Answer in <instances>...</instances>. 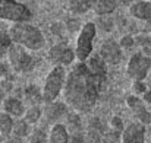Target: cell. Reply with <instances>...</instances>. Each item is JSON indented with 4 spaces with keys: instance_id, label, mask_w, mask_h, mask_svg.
I'll use <instances>...</instances> for the list:
<instances>
[{
    "instance_id": "cell-1",
    "label": "cell",
    "mask_w": 151,
    "mask_h": 143,
    "mask_svg": "<svg viewBox=\"0 0 151 143\" xmlns=\"http://www.w3.org/2000/svg\"><path fill=\"white\" fill-rule=\"evenodd\" d=\"M107 76H99L90 70L85 61H78L76 66L66 76L63 88V101L72 111L79 114H90L106 86Z\"/></svg>"
},
{
    "instance_id": "cell-2",
    "label": "cell",
    "mask_w": 151,
    "mask_h": 143,
    "mask_svg": "<svg viewBox=\"0 0 151 143\" xmlns=\"http://www.w3.org/2000/svg\"><path fill=\"white\" fill-rule=\"evenodd\" d=\"M12 38V43L22 46L29 51H38L46 46V38L43 32L27 22H13L7 32Z\"/></svg>"
},
{
    "instance_id": "cell-3",
    "label": "cell",
    "mask_w": 151,
    "mask_h": 143,
    "mask_svg": "<svg viewBox=\"0 0 151 143\" xmlns=\"http://www.w3.org/2000/svg\"><path fill=\"white\" fill-rule=\"evenodd\" d=\"M66 76H68V73L65 70V66H54L47 73L44 83H43V88H41L44 104L59 99V96L62 95L63 88H65Z\"/></svg>"
},
{
    "instance_id": "cell-4",
    "label": "cell",
    "mask_w": 151,
    "mask_h": 143,
    "mask_svg": "<svg viewBox=\"0 0 151 143\" xmlns=\"http://www.w3.org/2000/svg\"><path fill=\"white\" fill-rule=\"evenodd\" d=\"M6 55H7V61L10 63L13 72L18 75L29 73L35 67V58L31 55L29 50H27L22 46H18L13 43L7 50Z\"/></svg>"
},
{
    "instance_id": "cell-5",
    "label": "cell",
    "mask_w": 151,
    "mask_h": 143,
    "mask_svg": "<svg viewBox=\"0 0 151 143\" xmlns=\"http://www.w3.org/2000/svg\"><path fill=\"white\" fill-rule=\"evenodd\" d=\"M96 34H97V26L93 22H87L79 29V35L76 38V47H75V54L78 61H85L93 54Z\"/></svg>"
},
{
    "instance_id": "cell-6",
    "label": "cell",
    "mask_w": 151,
    "mask_h": 143,
    "mask_svg": "<svg viewBox=\"0 0 151 143\" xmlns=\"http://www.w3.org/2000/svg\"><path fill=\"white\" fill-rule=\"evenodd\" d=\"M31 10L15 0H0V19L10 22H28L31 21Z\"/></svg>"
},
{
    "instance_id": "cell-7",
    "label": "cell",
    "mask_w": 151,
    "mask_h": 143,
    "mask_svg": "<svg viewBox=\"0 0 151 143\" xmlns=\"http://www.w3.org/2000/svg\"><path fill=\"white\" fill-rule=\"evenodd\" d=\"M151 72V57L145 55L142 51L135 53L128 64H126V75L131 80H145Z\"/></svg>"
},
{
    "instance_id": "cell-8",
    "label": "cell",
    "mask_w": 151,
    "mask_h": 143,
    "mask_svg": "<svg viewBox=\"0 0 151 143\" xmlns=\"http://www.w3.org/2000/svg\"><path fill=\"white\" fill-rule=\"evenodd\" d=\"M69 107L68 104L63 101V102H59L57 99L53 101V102H46L44 104V108H43V123L44 124H49V126H54L57 123H62L63 118H66L68 115V111Z\"/></svg>"
},
{
    "instance_id": "cell-9",
    "label": "cell",
    "mask_w": 151,
    "mask_h": 143,
    "mask_svg": "<svg viewBox=\"0 0 151 143\" xmlns=\"http://www.w3.org/2000/svg\"><path fill=\"white\" fill-rule=\"evenodd\" d=\"M128 108L134 112L137 121L142 123L144 126H151V110L148 108V105L142 101L141 96H137L134 94L126 96L125 99Z\"/></svg>"
},
{
    "instance_id": "cell-10",
    "label": "cell",
    "mask_w": 151,
    "mask_h": 143,
    "mask_svg": "<svg viewBox=\"0 0 151 143\" xmlns=\"http://www.w3.org/2000/svg\"><path fill=\"white\" fill-rule=\"evenodd\" d=\"M49 60L54 66H70L76 60L75 50L66 47L63 44H56L49 50Z\"/></svg>"
},
{
    "instance_id": "cell-11",
    "label": "cell",
    "mask_w": 151,
    "mask_h": 143,
    "mask_svg": "<svg viewBox=\"0 0 151 143\" xmlns=\"http://www.w3.org/2000/svg\"><path fill=\"white\" fill-rule=\"evenodd\" d=\"M99 54L103 57V60L110 64V66H116L122 61L123 58V50L119 46V43H116L114 40H106L103 41L99 50Z\"/></svg>"
},
{
    "instance_id": "cell-12",
    "label": "cell",
    "mask_w": 151,
    "mask_h": 143,
    "mask_svg": "<svg viewBox=\"0 0 151 143\" xmlns=\"http://www.w3.org/2000/svg\"><path fill=\"white\" fill-rule=\"evenodd\" d=\"M147 142V126L139 121H132L125 126L122 132L120 143H145Z\"/></svg>"
},
{
    "instance_id": "cell-13",
    "label": "cell",
    "mask_w": 151,
    "mask_h": 143,
    "mask_svg": "<svg viewBox=\"0 0 151 143\" xmlns=\"http://www.w3.org/2000/svg\"><path fill=\"white\" fill-rule=\"evenodd\" d=\"M1 105V111L9 114L10 117H13L15 120L18 118H22L24 117V112H25V102L22 101V98L19 96H13V95H7L4 96L0 102Z\"/></svg>"
},
{
    "instance_id": "cell-14",
    "label": "cell",
    "mask_w": 151,
    "mask_h": 143,
    "mask_svg": "<svg viewBox=\"0 0 151 143\" xmlns=\"http://www.w3.org/2000/svg\"><path fill=\"white\" fill-rule=\"evenodd\" d=\"M129 13L135 19L148 21L151 19V0H141L129 6Z\"/></svg>"
},
{
    "instance_id": "cell-15",
    "label": "cell",
    "mask_w": 151,
    "mask_h": 143,
    "mask_svg": "<svg viewBox=\"0 0 151 143\" xmlns=\"http://www.w3.org/2000/svg\"><path fill=\"white\" fill-rule=\"evenodd\" d=\"M21 98H22V101L25 102L27 107H29V105H41L44 102L41 89L38 86H35V85L25 86V89L22 91V96Z\"/></svg>"
},
{
    "instance_id": "cell-16",
    "label": "cell",
    "mask_w": 151,
    "mask_h": 143,
    "mask_svg": "<svg viewBox=\"0 0 151 143\" xmlns=\"http://www.w3.org/2000/svg\"><path fill=\"white\" fill-rule=\"evenodd\" d=\"M47 143H69V132L63 123L51 126L47 136Z\"/></svg>"
},
{
    "instance_id": "cell-17",
    "label": "cell",
    "mask_w": 151,
    "mask_h": 143,
    "mask_svg": "<svg viewBox=\"0 0 151 143\" xmlns=\"http://www.w3.org/2000/svg\"><path fill=\"white\" fill-rule=\"evenodd\" d=\"M85 63L93 73H96L99 76H107V63L103 60L100 54H91L85 60Z\"/></svg>"
},
{
    "instance_id": "cell-18",
    "label": "cell",
    "mask_w": 151,
    "mask_h": 143,
    "mask_svg": "<svg viewBox=\"0 0 151 143\" xmlns=\"http://www.w3.org/2000/svg\"><path fill=\"white\" fill-rule=\"evenodd\" d=\"M97 0H68L69 10L73 15H84L88 10L94 9Z\"/></svg>"
},
{
    "instance_id": "cell-19",
    "label": "cell",
    "mask_w": 151,
    "mask_h": 143,
    "mask_svg": "<svg viewBox=\"0 0 151 143\" xmlns=\"http://www.w3.org/2000/svg\"><path fill=\"white\" fill-rule=\"evenodd\" d=\"M65 126H66L69 134H72V133H78V132H84V124H82V120H81V114L76 112V111L68 112Z\"/></svg>"
},
{
    "instance_id": "cell-20",
    "label": "cell",
    "mask_w": 151,
    "mask_h": 143,
    "mask_svg": "<svg viewBox=\"0 0 151 143\" xmlns=\"http://www.w3.org/2000/svg\"><path fill=\"white\" fill-rule=\"evenodd\" d=\"M31 132H32L31 124L27 123L24 118H18V120H15V123H13V129H12V136H15V137L21 139V140H25V139H28V136H29Z\"/></svg>"
},
{
    "instance_id": "cell-21",
    "label": "cell",
    "mask_w": 151,
    "mask_h": 143,
    "mask_svg": "<svg viewBox=\"0 0 151 143\" xmlns=\"http://www.w3.org/2000/svg\"><path fill=\"white\" fill-rule=\"evenodd\" d=\"M117 4H119V0H97L94 10L99 16H107L116 10Z\"/></svg>"
},
{
    "instance_id": "cell-22",
    "label": "cell",
    "mask_w": 151,
    "mask_h": 143,
    "mask_svg": "<svg viewBox=\"0 0 151 143\" xmlns=\"http://www.w3.org/2000/svg\"><path fill=\"white\" fill-rule=\"evenodd\" d=\"M43 117V108L41 105H29L25 108V112H24V120L27 123H29L31 126L32 124H37Z\"/></svg>"
},
{
    "instance_id": "cell-23",
    "label": "cell",
    "mask_w": 151,
    "mask_h": 143,
    "mask_svg": "<svg viewBox=\"0 0 151 143\" xmlns=\"http://www.w3.org/2000/svg\"><path fill=\"white\" fill-rule=\"evenodd\" d=\"M13 123L15 118L10 117L6 112H0V137H7L12 134V129H13Z\"/></svg>"
},
{
    "instance_id": "cell-24",
    "label": "cell",
    "mask_w": 151,
    "mask_h": 143,
    "mask_svg": "<svg viewBox=\"0 0 151 143\" xmlns=\"http://www.w3.org/2000/svg\"><path fill=\"white\" fill-rule=\"evenodd\" d=\"M47 136L43 129H32V132L28 136V143H47Z\"/></svg>"
},
{
    "instance_id": "cell-25",
    "label": "cell",
    "mask_w": 151,
    "mask_h": 143,
    "mask_svg": "<svg viewBox=\"0 0 151 143\" xmlns=\"http://www.w3.org/2000/svg\"><path fill=\"white\" fill-rule=\"evenodd\" d=\"M120 139H122V133L109 129V130H104L101 136V143H120Z\"/></svg>"
},
{
    "instance_id": "cell-26",
    "label": "cell",
    "mask_w": 151,
    "mask_h": 143,
    "mask_svg": "<svg viewBox=\"0 0 151 143\" xmlns=\"http://www.w3.org/2000/svg\"><path fill=\"white\" fill-rule=\"evenodd\" d=\"M101 136H103L101 132L88 127L85 130V140H84V143H101Z\"/></svg>"
},
{
    "instance_id": "cell-27",
    "label": "cell",
    "mask_w": 151,
    "mask_h": 143,
    "mask_svg": "<svg viewBox=\"0 0 151 143\" xmlns=\"http://www.w3.org/2000/svg\"><path fill=\"white\" fill-rule=\"evenodd\" d=\"M132 94L137 96H142L144 95V92L148 89V86H147V83H145V80H132Z\"/></svg>"
},
{
    "instance_id": "cell-28",
    "label": "cell",
    "mask_w": 151,
    "mask_h": 143,
    "mask_svg": "<svg viewBox=\"0 0 151 143\" xmlns=\"http://www.w3.org/2000/svg\"><path fill=\"white\" fill-rule=\"evenodd\" d=\"M13 73L15 72H13V69H12L9 61L0 60V79H10V76Z\"/></svg>"
},
{
    "instance_id": "cell-29",
    "label": "cell",
    "mask_w": 151,
    "mask_h": 143,
    "mask_svg": "<svg viewBox=\"0 0 151 143\" xmlns=\"http://www.w3.org/2000/svg\"><path fill=\"white\" fill-rule=\"evenodd\" d=\"M109 129H111V130H114V132L122 133V132H123V129H125V123H123V120H122L119 115H113V117L110 118Z\"/></svg>"
},
{
    "instance_id": "cell-30",
    "label": "cell",
    "mask_w": 151,
    "mask_h": 143,
    "mask_svg": "<svg viewBox=\"0 0 151 143\" xmlns=\"http://www.w3.org/2000/svg\"><path fill=\"white\" fill-rule=\"evenodd\" d=\"M12 44H13V43H12L10 35H9V34H1V35H0V54L4 55Z\"/></svg>"
},
{
    "instance_id": "cell-31",
    "label": "cell",
    "mask_w": 151,
    "mask_h": 143,
    "mask_svg": "<svg viewBox=\"0 0 151 143\" xmlns=\"http://www.w3.org/2000/svg\"><path fill=\"white\" fill-rule=\"evenodd\" d=\"M135 38L132 35H123L119 41V46L122 47V50H131V48L135 47Z\"/></svg>"
},
{
    "instance_id": "cell-32",
    "label": "cell",
    "mask_w": 151,
    "mask_h": 143,
    "mask_svg": "<svg viewBox=\"0 0 151 143\" xmlns=\"http://www.w3.org/2000/svg\"><path fill=\"white\" fill-rule=\"evenodd\" d=\"M85 140V130L69 134V143H84Z\"/></svg>"
},
{
    "instance_id": "cell-33",
    "label": "cell",
    "mask_w": 151,
    "mask_h": 143,
    "mask_svg": "<svg viewBox=\"0 0 151 143\" xmlns=\"http://www.w3.org/2000/svg\"><path fill=\"white\" fill-rule=\"evenodd\" d=\"M66 28H68V31L75 32L76 29H81L82 26H81V23H79L78 19H68V22H66Z\"/></svg>"
},
{
    "instance_id": "cell-34",
    "label": "cell",
    "mask_w": 151,
    "mask_h": 143,
    "mask_svg": "<svg viewBox=\"0 0 151 143\" xmlns=\"http://www.w3.org/2000/svg\"><path fill=\"white\" fill-rule=\"evenodd\" d=\"M135 43L144 48V47H147V46H151V38L148 35H138L135 38Z\"/></svg>"
},
{
    "instance_id": "cell-35",
    "label": "cell",
    "mask_w": 151,
    "mask_h": 143,
    "mask_svg": "<svg viewBox=\"0 0 151 143\" xmlns=\"http://www.w3.org/2000/svg\"><path fill=\"white\" fill-rule=\"evenodd\" d=\"M51 31H53V34H54V35L62 37V35L65 34V26H63V25H60L59 22H56V23H53V25H51Z\"/></svg>"
},
{
    "instance_id": "cell-36",
    "label": "cell",
    "mask_w": 151,
    "mask_h": 143,
    "mask_svg": "<svg viewBox=\"0 0 151 143\" xmlns=\"http://www.w3.org/2000/svg\"><path fill=\"white\" fill-rule=\"evenodd\" d=\"M141 98H142V101H144V102L150 107V105H151V89H147V91L144 92V95L141 96Z\"/></svg>"
},
{
    "instance_id": "cell-37",
    "label": "cell",
    "mask_w": 151,
    "mask_h": 143,
    "mask_svg": "<svg viewBox=\"0 0 151 143\" xmlns=\"http://www.w3.org/2000/svg\"><path fill=\"white\" fill-rule=\"evenodd\" d=\"M142 53L145 54V55H148V57H151V46H147V47L142 48Z\"/></svg>"
},
{
    "instance_id": "cell-38",
    "label": "cell",
    "mask_w": 151,
    "mask_h": 143,
    "mask_svg": "<svg viewBox=\"0 0 151 143\" xmlns=\"http://www.w3.org/2000/svg\"><path fill=\"white\" fill-rule=\"evenodd\" d=\"M134 0H119V3L120 4H125V6H128V4H131Z\"/></svg>"
},
{
    "instance_id": "cell-39",
    "label": "cell",
    "mask_w": 151,
    "mask_h": 143,
    "mask_svg": "<svg viewBox=\"0 0 151 143\" xmlns=\"http://www.w3.org/2000/svg\"><path fill=\"white\" fill-rule=\"evenodd\" d=\"M145 22H147V25H145L147 31H148V32H151V19H148V21H145Z\"/></svg>"
},
{
    "instance_id": "cell-40",
    "label": "cell",
    "mask_w": 151,
    "mask_h": 143,
    "mask_svg": "<svg viewBox=\"0 0 151 143\" xmlns=\"http://www.w3.org/2000/svg\"><path fill=\"white\" fill-rule=\"evenodd\" d=\"M3 98H4V94H3V91H1V85H0V102H1Z\"/></svg>"
},
{
    "instance_id": "cell-41",
    "label": "cell",
    "mask_w": 151,
    "mask_h": 143,
    "mask_svg": "<svg viewBox=\"0 0 151 143\" xmlns=\"http://www.w3.org/2000/svg\"><path fill=\"white\" fill-rule=\"evenodd\" d=\"M145 143H151V137H150V139H148V140H147V142H145Z\"/></svg>"
},
{
    "instance_id": "cell-42",
    "label": "cell",
    "mask_w": 151,
    "mask_h": 143,
    "mask_svg": "<svg viewBox=\"0 0 151 143\" xmlns=\"http://www.w3.org/2000/svg\"><path fill=\"white\" fill-rule=\"evenodd\" d=\"M0 112H1V105H0Z\"/></svg>"
},
{
    "instance_id": "cell-43",
    "label": "cell",
    "mask_w": 151,
    "mask_h": 143,
    "mask_svg": "<svg viewBox=\"0 0 151 143\" xmlns=\"http://www.w3.org/2000/svg\"><path fill=\"white\" fill-rule=\"evenodd\" d=\"M148 108H150V110H151V105H150V107H148Z\"/></svg>"
}]
</instances>
